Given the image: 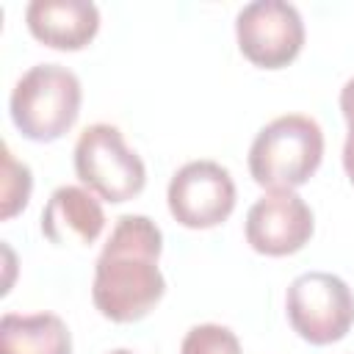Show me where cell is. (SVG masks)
I'll use <instances>...</instances> for the list:
<instances>
[{
	"label": "cell",
	"instance_id": "cell-1",
	"mask_svg": "<svg viewBox=\"0 0 354 354\" xmlns=\"http://www.w3.org/2000/svg\"><path fill=\"white\" fill-rule=\"evenodd\" d=\"M160 252L163 232L152 218L119 216L94 263V307L116 324L144 318L166 293V279L158 268Z\"/></svg>",
	"mask_w": 354,
	"mask_h": 354
},
{
	"label": "cell",
	"instance_id": "cell-2",
	"mask_svg": "<svg viewBox=\"0 0 354 354\" xmlns=\"http://www.w3.org/2000/svg\"><path fill=\"white\" fill-rule=\"evenodd\" d=\"M324 158V133L313 116L285 113L268 122L249 147V171L268 191L304 185Z\"/></svg>",
	"mask_w": 354,
	"mask_h": 354
},
{
	"label": "cell",
	"instance_id": "cell-3",
	"mask_svg": "<svg viewBox=\"0 0 354 354\" xmlns=\"http://www.w3.org/2000/svg\"><path fill=\"white\" fill-rule=\"evenodd\" d=\"M80 80L61 64H36L14 86L8 108L17 130L30 141L61 138L80 113Z\"/></svg>",
	"mask_w": 354,
	"mask_h": 354
},
{
	"label": "cell",
	"instance_id": "cell-4",
	"mask_svg": "<svg viewBox=\"0 0 354 354\" xmlns=\"http://www.w3.org/2000/svg\"><path fill=\"white\" fill-rule=\"evenodd\" d=\"M75 171L88 191L105 202H127L144 191V160L124 144L119 127L88 124L75 144Z\"/></svg>",
	"mask_w": 354,
	"mask_h": 354
},
{
	"label": "cell",
	"instance_id": "cell-5",
	"mask_svg": "<svg viewBox=\"0 0 354 354\" xmlns=\"http://www.w3.org/2000/svg\"><path fill=\"white\" fill-rule=\"evenodd\" d=\"M285 307L290 326L313 346H326L346 337L354 324V293L329 271L299 274L288 285Z\"/></svg>",
	"mask_w": 354,
	"mask_h": 354
},
{
	"label": "cell",
	"instance_id": "cell-6",
	"mask_svg": "<svg viewBox=\"0 0 354 354\" xmlns=\"http://www.w3.org/2000/svg\"><path fill=\"white\" fill-rule=\"evenodd\" d=\"M235 36L241 53L263 69L288 66L304 44V22L288 0H254L235 17Z\"/></svg>",
	"mask_w": 354,
	"mask_h": 354
},
{
	"label": "cell",
	"instance_id": "cell-7",
	"mask_svg": "<svg viewBox=\"0 0 354 354\" xmlns=\"http://www.w3.org/2000/svg\"><path fill=\"white\" fill-rule=\"evenodd\" d=\"M171 216L188 230H210L230 218L235 207V183L216 160H191L180 166L166 191Z\"/></svg>",
	"mask_w": 354,
	"mask_h": 354
},
{
	"label": "cell",
	"instance_id": "cell-8",
	"mask_svg": "<svg viewBox=\"0 0 354 354\" xmlns=\"http://www.w3.org/2000/svg\"><path fill=\"white\" fill-rule=\"evenodd\" d=\"M313 227L310 205L293 191H268L246 213V241L268 257L299 252L310 241Z\"/></svg>",
	"mask_w": 354,
	"mask_h": 354
},
{
	"label": "cell",
	"instance_id": "cell-9",
	"mask_svg": "<svg viewBox=\"0 0 354 354\" xmlns=\"http://www.w3.org/2000/svg\"><path fill=\"white\" fill-rule=\"evenodd\" d=\"M30 33L55 50H80L100 30V11L91 0H33L25 8Z\"/></svg>",
	"mask_w": 354,
	"mask_h": 354
},
{
	"label": "cell",
	"instance_id": "cell-10",
	"mask_svg": "<svg viewBox=\"0 0 354 354\" xmlns=\"http://www.w3.org/2000/svg\"><path fill=\"white\" fill-rule=\"evenodd\" d=\"M102 227H105L102 205L94 199L91 191L80 185L55 188L41 210V232L55 246H66V243L88 246L100 238Z\"/></svg>",
	"mask_w": 354,
	"mask_h": 354
},
{
	"label": "cell",
	"instance_id": "cell-11",
	"mask_svg": "<svg viewBox=\"0 0 354 354\" xmlns=\"http://www.w3.org/2000/svg\"><path fill=\"white\" fill-rule=\"evenodd\" d=\"M0 354H72V337L53 313H6L0 318Z\"/></svg>",
	"mask_w": 354,
	"mask_h": 354
},
{
	"label": "cell",
	"instance_id": "cell-12",
	"mask_svg": "<svg viewBox=\"0 0 354 354\" xmlns=\"http://www.w3.org/2000/svg\"><path fill=\"white\" fill-rule=\"evenodd\" d=\"M30 188H33V177L30 169L25 163H19L8 144H3V177H0V216L11 218L17 216L28 199H30Z\"/></svg>",
	"mask_w": 354,
	"mask_h": 354
},
{
	"label": "cell",
	"instance_id": "cell-13",
	"mask_svg": "<svg viewBox=\"0 0 354 354\" xmlns=\"http://www.w3.org/2000/svg\"><path fill=\"white\" fill-rule=\"evenodd\" d=\"M180 354H241V343L235 332L221 324H199L183 337Z\"/></svg>",
	"mask_w": 354,
	"mask_h": 354
},
{
	"label": "cell",
	"instance_id": "cell-14",
	"mask_svg": "<svg viewBox=\"0 0 354 354\" xmlns=\"http://www.w3.org/2000/svg\"><path fill=\"white\" fill-rule=\"evenodd\" d=\"M340 111L348 122V130H354V77L346 80V86L340 88Z\"/></svg>",
	"mask_w": 354,
	"mask_h": 354
},
{
	"label": "cell",
	"instance_id": "cell-15",
	"mask_svg": "<svg viewBox=\"0 0 354 354\" xmlns=\"http://www.w3.org/2000/svg\"><path fill=\"white\" fill-rule=\"evenodd\" d=\"M343 169H346L348 180L354 183V130H348V136H346V147H343Z\"/></svg>",
	"mask_w": 354,
	"mask_h": 354
},
{
	"label": "cell",
	"instance_id": "cell-16",
	"mask_svg": "<svg viewBox=\"0 0 354 354\" xmlns=\"http://www.w3.org/2000/svg\"><path fill=\"white\" fill-rule=\"evenodd\" d=\"M111 354H133V351H130V348H113Z\"/></svg>",
	"mask_w": 354,
	"mask_h": 354
}]
</instances>
